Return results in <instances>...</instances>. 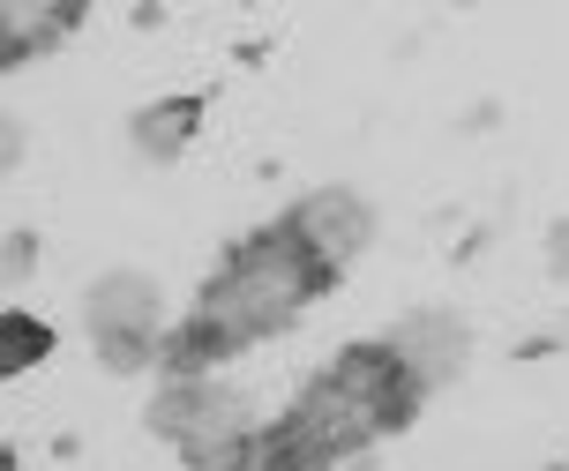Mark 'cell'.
<instances>
[{
    "mask_svg": "<svg viewBox=\"0 0 569 471\" xmlns=\"http://www.w3.org/2000/svg\"><path fill=\"white\" fill-rule=\"evenodd\" d=\"M330 284L338 278L308 254V240H300L292 224L284 218L262 224V232H248V240L210 270V284L196 292V307H188L180 322H166L158 374H166V382H202V374H218L232 352H248V344H262V337L292 330Z\"/></svg>",
    "mask_w": 569,
    "mask_h": 471,
    "instance_id": "obj_1",
    "label": "cell"
},
{
    "mask_svg": "<svg viewBox=\"0 0 569 471\" xmlns=\"http://www.w3.org/2000/svg\"><path fill=\"white\" fill-rule=\"evenodd\" d=\"M420 397L427 389L398 367V352H390L382 337H368V344L338 352V360L292 397V412L270 419L262 434H270V449L292 457L300 471H330V464H345V457H360V449L405 434L412 412H420Z\"/></svg>",
    "mask_w": 569,
    "mask_h": 471,
    "instance_id": "obj_2",
    "label": "cell"
},
{
    "mask_svg": "<svg viewBox=\"0 0 569 471\" xmlns=\"http://www.w3.org/2000/svg\"><path fill=\"white\" fill-rule=\"evenodd\" d=\"M83 330L98 344L106 374H142L158 367V344H166V292L142 270H106V278L83 292Z\"/></svg>",
    "mask_w": 569,
    "mask_h": 471,
    "instance_id": "obj_3",
    "label": "cell"
},
{
    "mask_svg": "<svg viewBox=\"0 0 569 471\" xmlns=\"http://www.w3.org/2000/svg\"><path fill=\"white\" fill-rule=\"evenodd\" d=\"M262 419L248 412V397L226 389L218 374H202V382H166L150 397V434H166L180 457H196V449H218L232 434H256Z\"/></svg>",
    "mask_w": 569,
    "mask_h": 471,
    "instance_id": "obj_4",
    "label": "cell"
},
{
    "mask_svg": "<svg viewBox=\"0 0 569 471\" xmlns=\"http://www.w3.org/2000/svg\"><path fill=\"white\" fill-rule=\"evenodd\" d=\"M284 224L308 240V254L330 270V278H345V270L368 254V240H375V210H368V194H352V188L300 194V202L284 210Z\"/></svg>",
    "mask_w": 569,
    "mask_h": 471,
    "instance_id": "obj_5",
    "label": "cell"
},
{
    "mask_svg": "<svg viewBox=\"0 0 569 471\" xmlns=\"http://www.w3.org/2000/svg\"><path fill=\"white\" fill-rule=\"evenodd\" d=\"M382 344L398 352V367H405L420 389H442L450 374H465L472 330H465V314H450V307H412V314H405V322L382 337Z\"/></svg>",
    "mask_w": 569,
    "mask_h": 471,
    "instance_id": "obj_6",
    "label": "cell"
},
{
    "mask_svg": "<svg viewBox=\"0 0 569 471\" xmlns=\"http://www.w3.org/2000/svg\"><path fill=\"white\" fill-rule=\"evenodd\" d=\"M83 23V8H23V0H0V76L8 68H23V60H38V53H53L68 30Z\"/></svg>",
    "mask_w": 569,
    "mask_h": 471,
    "instance_id": "obj_7",
    "label": "cell"
},
{
    "mask_svg": "<svg viewBox=\"0 0 569 471\" xmlns=\"http://www.w3.org/2000/svg\"><path fill=\"white\" fill-rule=\"evenodd\" d=\"M196 128H202V90L158 98V106H142L136 120H128V136H136V150L150 158V166H172V158L196 142Z\"/></svg>",
    "mask_w": 569,
    "mask_h": 471,
    "instance_id": "obj_8",
    "label": "cell"
},
{
    "mask_svg": "<svg viewBox=\"0 0 569 471\" xmlns=\"http://www.w3.org/2000/svg\"><path fill=\"white\" fill-rule=\"evenodd\" d=\"M53 352V330L38 322V314H16V307H0V382H16L30 367Z\"/></svg>",
    "mask_w": 569,
    "mask_h": 471,
    "instance_id": "obj_9",
    "label": "cell"
},
{
    "mask_svg": "<svg viewBox=\"0 0 569 471\" xmlns=\"http://www.w3.org/2000/svg\"><path fill=\"white\" fill-rule=\"evenodd\" d=\"M38 270V232H8L0 240V284H23Z\"/></svg>",
    "mask_w": 569,
    "mask_h": 471,
    "instance_id": "obj_10",
    "label": "cell"
},
{
    "mask_svg": "<svg viewBox=\"0 0 569 471\" xmlns=\"http://www.w3.org/2000/svg\"><path fill=\"white\" fill-rule=\"evenodd\" d=\"M23 150H30V136H23V120L16 112H0V180L23 166Z\"/></svg>",
    "mask_w": 569,
    "mask_h": 471,
    "instance_id": "obj_11",
    "label": "cell"
},
{
    "mask_svg": "<svg viewBox=\"0 0 569 471\" xmlns=\"http://www.w3.org/2000/svg\"><path fill=\"white\" fill-rule=\"evenodd\" d=\"M547 270H555V278H569V218L547 232Z\"/></svg>",
    "mask_w": 569,
    "mask_h": 471,
    "instance_id": "obj_12",
    "label": "cell"
},
{
    "mask_svg": "<svg viewBox=\"0 0 569 471\" xmlns=\"http://www.w3.org/2000/svg\"><path fill=\"white\" fill-rule=\"evenodd\" d=\"M555 471H569V464H555Z\"/></svg>",
    "mask_w": 569,
    "mask_h": 471,
    "instance_id": "obj_13",
    "label": "cell"
}]
</instances>
